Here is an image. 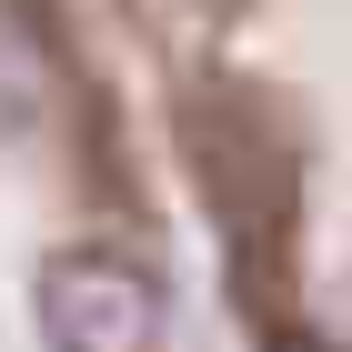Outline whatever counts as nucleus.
Here are the masks:
<instances>
[{
  "mask_svg": "<svg viewBox=\"0 0 352 352\" xmlns=\"http://www.w3.org/2000/svg\"><path fill=\"white\" fill-rule=\"evenodd\" d=\"M162 332V292L151 272L121 252H71L41 282V342L51 352H151Z\"/></svg>",
  "mask_w": 352,
  "mask_h": 352,
  "instance_id": "obj_1",
  "label": "nucleus"
}]
</instances>
